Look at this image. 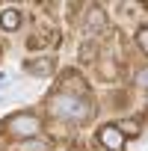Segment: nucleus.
Here are the masks:
<instances>
[{
    "label": "nucleus",
    "instance_id": "obj_5",
    "mask_svg": "<svg viewBox=\"0 0 148 151\" xmlns=\"http://www.w3.org/2000/svg\"><path fill=\"white\" fill-rule=\"evenodd\" d=\"M104 24H107V15H104V9L92 6V9H89V15H86V33H98Z\"/></svg>",
    "mask_w": 148,
    "mask_h": 151
},
{
    "label": "nucleus",
    "instance_id": "obj_2",
    "mask_svg": "<svg viewBox=\"0 0 148 151\" xmlns=\"http://www.w3.org/2000/svg\"><path fill=\"white\" fill-rule=\"evenodd\" d=\"M9 133L18 139V142H27V139H36L42 133V119L36 113H15L9 122H6Z\"/></svg>",
    "mask_w": 148,
    "mask_h": 151
},
{
    "label": "nucleus",
    "instance_id": "obj_7",
    "mask_svg": "<svg viewBox=\"0 0 148 151\" xmlns=\"http://www.w3.org/2000/svg\"><path fill=\"white\" fill-rule=\"evenodd\" d=\"M47 148L50 145L45 139H39V136L36 139H27V142H18V151H47Z\"/></svg>",
    "mask_w": 148,
    "mask_h": 151
},
{
    "label": "nucleus",
    "instance_id": "obj_9",
    "mask_svg": "<svg viewBox=\"0 0 148 151\" xmlns=\"http://www.w3.org/2000/svg\"><path fill=\"white\" fill-rule=\"evenodd\" d=\"M136 45H139V47L148 53V27H142V30H139V36H136Z\"/></svg>",
    "mask_w": 148,
    "mask_h": 151
},
{
    "label": "nucleus",
    "instance_id": "obj_4",
    "mask_svg": "<svg viewBox=\"0 0 148 151\" xmlns=\"http://www.w3.org/2000/svg\"><path fill=\"white\" fill-rule=\"evenodd\" d=\"M21 21H24V15H21V9H15V6H9V9L0 12V27H3L6 33H15V30L21 27Z\"/></svg>",
    "mask_w": 148,
    "mask_h": 151
},
{
    "label": "nucleus",
    "instance_id": "obj_1",
    "mask_svg": "<svg viewBox=\"0 0 148 151\" xmlns=\"http://www.w3.org/2000/svg\"><path fill=\"white\" fill-rule=\"evenodd\" d=\"M50 113L62 122H86L92 116V104L83 95H74V92H59L47 101Z\"/></svg>",
    "mask_w": 148,
    "mask_h": 151
},
{
    "label": "nucleus",
    "instance_id": "obj_10",
    "mask_svg": "<svg viewBox=\"0 0 148 151\" xmlns=\"http://www.w3.org/2000/svg\"><path fill=\"white\" fill-rule=\"evenodd\" d=\"M136 80H139V83H145V86H148V68H145V71H139V74H136Z\"/></svg>",
    "mask_w": 148,
    "mask_h": 151
},
{
    "label": "nucleus",
    "instance_id": "obj_8",
    "mask_svg": "<svg viewBox=\"0 0 148 151\" xmlns=\"http://www.w3.org/2000/svg\"><path fill=\"white\" fill-rule=\"evenodd\" d=\"M116 127L121 130V136H130V133L136 136V133H139V124H136V122H119Z\"/></svg>",
    "mask_w": 148,
    "mask_h": 151
},
{
    "label": "nucleus",
    "instance_id": "obj_6",
    "mask_svg": "<svg viewBox=\"0 0 148 151\" xmlns=\"http://www.w3.org/2000/svg\"><path fill=\"white\" fill-rule=\"evenodd\" d=\"M27 71H30V74H42V77H45V74L53 71V59L45 56V62H27Z\"/></svg>",
    "mask_w": 148,
    "mask_h": 151
},
{
    "label": "nucleus",
    "instance_id": "obj_11",
    "mask_svg": "<svg viewBox=\"0 0 148 151\" xmlns=\"http://www.w3.org/2000/svg\"><path fill=\"white\" fill-rule=\"evenodd\" d=\"M0 104H3V95H0Z\"/></svg>",
    "mask_w": 148,
    "mask_h": 151
},
{
    "label": "nucleus",
    "instance_id": "obj_3",
    "mask_svg": "<svg viewBox=\"0 0 148 151\" xmlns=\"http://www.w3.org/2000/svg\"><path fill=\"white\" fill-rule=\"evenodd\" d=\"M98 142H101L104 148H110V151H121V148H124V136H121V130H119L116 124H104V127L98 130Z\"/></svg>",
    "mask_w": 148,
    "mask_h": 151
}]
</instances>
